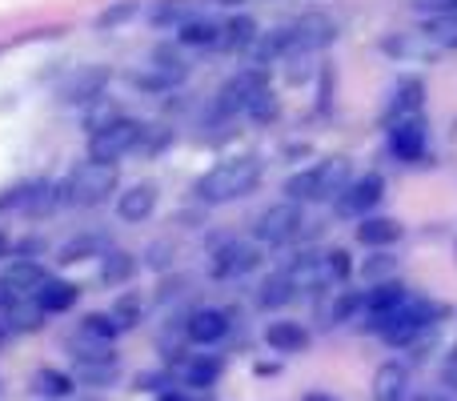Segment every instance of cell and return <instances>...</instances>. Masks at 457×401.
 Segmentation results:
<instances>
[{"label": "cell", "mask_w": 457, "mask_h": 401, "mask_svg": "<svg viewBox=\"0 0 457 401\" xmlns=\"http://www.w3.org/2000/svg\"><path fill=\"white\" fill-rule=\"evenodd\" d=\"M261 181V161L257 157H233V161H221L213 165L205 177L197 181V197L201 201H237Z\"/></svg>", "instance_id": "cell-1"}, {"label": "cell", "mask_w": 457, "mask_h": 401, "mask_svg": "<svg viewBox=\"0 0 457 401\" xmlns=\"http://www.w3.org/2000/svg\"><path fill=\"white\" fill-rule=\"evenodd\" d=\"M345 189H349V161L345 157H325L321 165L289 177V185H285L289 201H325V197H341Z\"/></svg>", "instance_id": "cell-2"}, {"label": "cell", "mask_w": 457, "mask_h": 401, "mask_svg": "<svg viewBox=\"0 0 457 401\" xmlns=\"http://www.w3.org/2000/svg\"><path fill=\"white\" fill-rule=\"evenodd\" d=\"M72 205H101L117 193V165H101V161H85L72 169L69 185H64Z\"/></svg>", "instance_id": "cell-3"}, {"label": "cell", "mask_w": 457, "mask_h": 401, "mask_svg": "<svg viewBox=\"0 0 457 401\" xmlns=\"http://www.w3.org/2000/svg\"><path fill=\"white\" fill-rule=\"evenodd\" d=\"M145 137V125L133 117H117L112 125H104L101 133H93V141H88V157L101 161V165H117L125 153H133L137 145H141Z\"/></svg>", "instance_id": "cell-4"}, {"label": "cell", "mask_w": 457, "mask_h": 401, "mask_svg": "<svg viewBox=\"0 0 457 401\" xmlns=\"http://www.w3.org/2000/svg\"><path fill=\"white\" fill-rule=\"evenodd\" d=\"M265 93H269L265 69H245V72H237V77L221 88L213 113H217V117H228V113H249Z\"/></svg>", "instance_id": "cell-5"}, {"label": "cell", "mask_w": 457, "mask_h": 401, "mask_svg": "<svg viewBox=\"0 0 457 401\" xmlns=\"http://www.w3.org/2000/svg\"><path fill=\"white\" fill-rule=\"evenodd\" d=\"M253 233H257V241H265V245H285V241H293V237L301 233V205H297V201H277V205H269V209L257 217Z\"/></svg>", "instance_id": "cell-6"}, {"label": "cell", "mask_w": 457, "mask_h": 401, "mask_svg": "<svg viewBox=\"0 0 457 401\" xmlns=\"http://www.w3.org/2000/svg\"><path fill=\"white\" fill-rule=\"evenodd\" d=\"M209 253H213L209 257L213 277H241L257 265V249L249 241H237V237H221L217 245H209Z\"/></svg>", "instance_id": "cell-7"}, {"label": "cell", "mask_w": 457, "mask_h": 401, "mask_svg": "<svg viewBox=\"0 0 457 401\" xmlns=\"http://www.w3.org/2000/svg\"><path fill=\"white\" fill-rule=\"evenodd\" d=\"M389 149L402 161H418L421 153H426V121L421 117L389 121Z\"/></svg>", "instance_id": "cell-8"}, {"label": "cell", "mask_w": 457, "mask_h": 401, "mask_svg": "<svg viewBox=\"0 0 457 401\" xmlns=\"http://www.w3.org/2000/svg\"><path fill=\"white\" fill-rule=\"evenodd\" d=\"M381 189H386V181H381L378 173L361 177V181H353L345 193L337 197V217H365V213L373 209V205L381 201Z\"/></svg>", "instance_id": "cell-9"}, {"label": "cell", "mask_w": 457, "mask_h": 401, "mask_svg": "<svg viewBox=\"0 0 457 401\" xmlns=\"http://www.w3.org/2000/svg\"><path fill=\"white\" fill-rule=\"evenodd\" d=\"M185 333H189V341H197V346H213V341H221L228 333V313L225 309H197V313H189V322H185Z\"/></svg>", "instance_id": "cell-10"}, {"label": "cell", "mask_w": 457, "mask_h": 401, "mask_svg": "<svg viewBox=\"0 0 457 401\" xmlns=\"http://www.w3.org/2000/svg\"><path fill=\"white\" fill-rule=\"evenodd\" d=\"M285 273H289L293 289H321V285H329V261L317 253H301Z\"/></svg>", "instance_id": "cell-11"}, {"label": "cell", "mask_w": 457, "mask_h": 401, "mask_svg": "<svg viewBox=\"0 0 457 401\" xmlns=\"http://www.w3.org/2000/svg\"><path fill=\"white\" fill-rule=\"evenodd\" d=\"M104 80H109V69H80V72H72L69 77V85L61 88V96L64 101H72V104H80V101L88 104V101L101 96Z\"/></svg>", "instance_id": "cell-12"}, {"label": "cell", "mask_w": 457, "mask_h": 401, "mask_svg": "<svg viewBox=\"0 0 457 401\" xmlns=\"http://www.w3.org/2000/svg\"><path fill=\"white\" fill-rule=\"evenodd\" d=\"M333 21L325 13H309L301 16L297 24H293V40H297V48H325L333 40Z\"/></svg>", "instance_id": "cell-13"}, {"label": "cell", "mask_w": 457, "mask_h": 401, "mask_svg": "<svg viewBox=\"0 0 457 401\" xmlns=\"http://www.w3.org/2000/svg\"><path fill=\"white\" fill-rule=\"evenodd\" d=\"M373 401H402L405 397V389H410V370L405 365H397V362H389V365H381L378 373H373Z\"/></svg>", "instance_id": "cell-14"}, {"label": "cell", "mask_w": 457, "mask_h": 401, "mask_svg": "<svg viewBox=\"0 0 457 401\" xmlns=\"http://www.w3.org/2000/svg\"><path fill=\"white\" fill-rule=\"evenodd\" d=\"M265 341H269V349H277V354H301V349L309 346V330L297 322H273L265 330Z\"/></svg>", "instance_id": "cell-15"}, {"label": "cell", "mask_w": 457, "mask_h": 401, "mask_svg": "<svg viewBox=\"0 0 457 401\" xmlns=\"http://www.w3.org/2000/svg\"><path fill=\"white\" fill-rule=\"evenodd\" d=\"M153 209H157V189L153 185H133L117 197V213L125 221H149Z\"/></svg>", "instance_id": "cell-16"}, {"label": "cell", "mask_w": 457, "mask_h": 401, "mask_svg": "<svg viewBox=\"0 0 457 401\" xmlns=\"http://www.w3.org/2000/svg\"><path fill=\"white\" fill-rule=\"evenodd\" d=\"M421 101H426V85L418 77H405L397 80V93L389 101V121H402V117H418Z\"/></svg>", "instance_id": "cell-17"}, {"label": "cell", "mask_w": 457, "mask_h": 401, "mask_svg": "<svg viewBox=\"0 0 457 401\" xmlns=\"http://www.w3.org/2000/svg\"><path fill=\"white\" fill-rule=\"evenodd\" d=\"M402 237V225L394 217H365L357 225V241L370 245V249H381V245H394Z\"/></svg>", "instance_id": "cell-18"}, {"label": "cell", "mask_w": 457, "mask_h": 401, "mask_svg": "<svg viewBox=\"0 0 457 401\" xmlns=\"http://www.w3.org/2000/svg\"><path fill=\"white\" fill-rule=\"evenodd\" d=\"M405 301H410V293L402 289V285H373L370 293H365V309H370V317H389L394 309H402Z\"/></svg>", "instance_id": "cell-19"}, {"label": "cell", "mask_w": 457, "mask_h": 401, "mask_svg": "<svg viewBox=\"0 0 457 401\" xmlns=\"http://www.w3.org/2000/svg\"><path fill=\"white\" fill-rule=\"evenodd\" d=\"M72 301H77V285L72 281H45L37 289V305L45 309V313H64V309H72Z\"/></svg>", "instance_id": "cell-20"}, {"label": "cell", "mask_w": 457, "mask_h": 401, "mask_svg": "<svg viewBox=\"0 0 457 401\" xmlns=\"http://www.w3.org/2000/svg\"><path fill=\"white\" fill-rule=\"evenodd\" d=\"M257 40V24L249 16H233L228 24H221V37H217V48H228V53H241V48H253Z\"/></svg>", "instance_id": "cell-21"}, {"label": "cell", "mask_w": 457, "mask_h": 401, "mask_svg": "<svg viewBox=\"0 0 457 401\" xmlns=\"http://www.w3.org/2000/svg\"><path fill=\"white\" fill-rule=\"evenodd\" d=\"M297 48V40H293V29H273L269 37L253 40V56H257V64H269L273 56H285Z\"/></svg>", "instance_id": "cell-22"}, {"label": "cell", "mask_w": 457, "mask_h": 401, "mask_svg": "<svg viewBox=\"0 0 457 401\" xmlns=\"http://www.w3.org/2000/svg\"><path fill=\"white\" fill-rule=\"evenodd\" d=\"M434 48H457V13H442V16H426V29Z\"/></svg>", "instance_id": "cell-23"}, {"label": "cell", "mask_w": 457, "mask_h": 401, "mask_svg": "<svg viewBox=\"0 0 457 401\" xmlns=\"http://www.w3.org/2000/svg\"><path fill=\"white\" fill-rule=\"evenodd\" d=\"M133 273H137V261H133V253H125V249H112V253H104V265H101L104 285H125Z\"/></svg>", "instance_id": "cell-24"}, {"label": "cell", "mask_w": 457, "mask_h": 401, "mask_svg": "<svg viewBox=\"0 0 457 401\" xmlns=\"http://www.w3.org/2000/svg\"><path fill=\"white\" fill-rule=\"evenodd\" d=\"M4 281L12 285L16 293H21V289H32V293H37L40 285L48 281V277H45V269H40L37 261H16V265L8 269V273H4Z\"/></svg>", "instance_id": "cell-25"}, {"label": "cell", "mask_w": 457, "mask_h": 401, "mask_svg": "<svg viewBox=\"0 0 457 401\" xmlns=\"http://www.w3.org/2000/svg\"><path fill=\"white\" fill-rule=\"evenodd\" d=\"M177 37H181V45H193V48H217V37H221V29H217L213 21H185L181 29H177Z\"/></svg>", "instance_id": "cell-26"}, {"label": "cell", "mask_w": 457, "mask_h": 401, "mask_svg": "<svg viewBox=\"0 0 457 401\" xmlns=\"http://www.w3.org/2000/svg\"><path fill=\"white\" fill-rule=\"evenodd\" d=\"M181 77H185V64H153L149 72L137 77V85L149 88V93H161V88H173Z\"/></svg>", "instance_id": "cell-27"}, {"label": "cell", "mask_w": 457, "mask_h": 401, "mask_svg": "<svg viewBox=\"0 0 457 401\" xmlns=\"http://www.w3.org/2000/svg\"><path fill=\"white\" fill-rule=\"evenodd\" d=\"M386 53L410 56V61H426V56H434L437 48L429 45V37L421 32V37H389V40H386Z\"/></svg>", "instance_id": "cell-28"}, {"label": "cell", "mask_w": 457, "mask_h": 401, "mask_svg": "<svg viewBox=\"0 0 457 401\" xmlns=\"http://www.w3.org/2000/svg\"><path fill=\"white\" fill-rule=\"evenodd\" d=\"M32 389H37L40 397H69L72 394V378L61 370H40L37 378H32Z\"/></svg>", "instance_id": "cell-29"}, {"label": "cell", "mask_w": 457, "mask_h": 401, "mask_svg": "<svg viewBox=\"0 0 457 401\" xmlns=\"http://www.w3.org/2000/svg\"><path fill=\"white\" fill-rule=\"evenodd\" d=\"M289 297H293V281H289V273H273V277H265V285H261V305H265V309H277V305H285Z\"/></svg>", "instance_id": "cell-30"}, {"label": "cell", "mask_w": 457, "mask_h": 401, "mask_svg": "<svg viewBox=\"0 0 457 401\" xmlns=\"http://www.w3.org/2000/svg\"><path fill=\"white\" fill-rule=\"evenodd\" d=\"M77 378L88 381V386H109L117 378V357H109V362H77Z\"/></svg>", "instance_id": "cell-31"}, {"label": "cell", "mask_w": 457, "mask_h": 401, "mask_svg": "<svg viewBox=\"0 0 457 401\" xmlns=\"http://www.w3.org/2000/svg\"><path fill=\"white\" fill-rule=\"evenodd\" d=\"M185 13H189V0H157V4L149 8V21L153 24H177V29H181Z\"/></svg>", "instance_id": "cell-32"}, {"label": "cell", "mask_w": 457, "mask_h": 401, "mask_svg": "<svg viewBox=\"0 0 457 401\" xmlns=\"http://www.w3.org/2000/svg\"><path fill=\"white\" fill-rule=\"evenodd\" d=\"M80 333H85V338H93V341H104V346H109V341L117 338V322H112V317H104V313H88L85 322H80Z\"/></svg>", "instance_id": "cell-33"}, {"label": "cell", "mask_w": 457, "mask_h": 401, "mask_svg": "<svg viewBox=\"0 0 457 401\" xmlns=\"http://www.w3.org/2000/svg\"><path fill=\"white\" fill-rule=\"evenodd\" d=\"M96 245H101V237L96 233H77L69 245L61 249V261L64 265H72V261H80V257H88V253H96Z\"/></svg>", "instance_id": "cell-34"}, {"label": "cell", "mask_w": 457, "mask_h": 401, "mask_svg": "<svg viewBox=\"0 0 457 401\" xmlns=\"http://www.w3.org/2000/svg\"><path fill=\"white\" fill-rule=\"evenodd\" d=\"M112 322H117V330H133L137 322H141V301L133 297V293H129V297H120L117 305H112Z\"/></svg>", "instance_id": "cell-35"}, {"label": "cell", "mask_w": 457, "mask_h": 401, "mask_svg": "<svg viewBox=\"0 0 457 401\" xmlns=\"http://www.w3.org/2000/svg\"><path fill=\"white\" fill-rule=\"evenodd\" d=\"M217 373H221V362H213V357L185 365V381H189V386H213Z\"/></svg>", "instance_id": "cell-36"}, {"label": "cell", "mask_w": 457, "mask_h": 401, "mask_svg": "<svg viewBox=\"0 0 457 401\" xmlns=\"http://www.w3.org/2000/svg\"><path fill=\"white\" fill-rule=\"evenodd\" d=\"M137 8H141L137 0H120V4H109L101 16H96V24H101V29H112V24H125L129 16H137Z\"/></svg>", "instance_id": "cell-37"}, {"label": "cell", "mask_w": 457, "mask_h": 401, "mask_svg": "<svg viewBox=\"0 0 457 401\" xmlns=\"http://www.w3.org/2000/svg\"><path fill=\"white\" fill-rule=\"evenodd\" d=\"M40 317H45V309H40L37 301H32V305H21V301H16V305H12V322H8V325H16V330H37Z\"/></svg>", "instance_id": "cell-38"}, {"label": "cell", "mask_w": 457, "mask_h": 401, "mask_svg": "<svg viewBox=\"0 0 457 401\" xmlns=\"http://www.w3.org/2000/svg\"><path fill=\"white\" fill-rule=\"evenodd\" d=\"M394 265H397V261L389 257V253H373V257L365 261V269H361V273L370 277V281H381V277H389V273H394Z\"/></svg>", "instance_id": "cell-39"}, {"label": "cell", "mask_w": 457, "mask_h": 401, "mask_svg": "<svg viewBox=\"0 0 457 401\" xmlns=\"http://www.w3.org/2000/svg\"><path fill=\"white\" fill-rule=\"evenodd\" d=\"M325 261H329V281H345V277L353 273V261H349V253H345V249L325 253Z\"/></svg>", "instance_id": "cell-40"}, {"label": "cell", "mask_w": 457, "mask_h": 401, "mask_svg": "<svg viewBox=\"0 0 457 401\" xmlns=\"http://www.w3.org/2000/svg\"><path fill=\"white\" fill-rule=\"evenodd\" d=\"M413 8L429 16H442V13H457V0H413Z\"/></svg>", "instance_id": "cell-41"}, {"label": "cell", "mask_w": 457, "mask_h": 401, "mask_svg": "<svg viewBox=\"0 0 457 401\" xmlns=\"http://www.w3.org/2000/svg\"><path fill=\"white\" fill-rule=\"evenodd\" d=\"M357 305H365V297H341V301H337V309H333V317H337V322H349Z\"/></svg>", "instance_id": "cell-42"}, {"label": "cell", "mask_w": 457, "mask_h": 401, "mask_svg": "<svg viewBox=\"0 0 457 401\" xmlns=\"http://www.w3.org/2000/svg\"><path fill=\"white\" fill-rule=\"evenodd\" d=\"M16 297H21V293H16L12 285H8L4 277H0V309H12V305H16Z\"/></svg>", "instance_id": "cell-43"}, {"label": "cell", "mask_w": 457, "mask_h": 401, "mask_svg": "<svg viewBox=\"0 0 457 401\" xmlns=\"http://www.w3.org/2000/svg\"><path fill=\"white\" fill-rule=\"evenodd\" d=\"M301 401H337V397H329V394H305Z\"/></svg>", "instance_id": "cell-44"}, {"label": "cell", "mask_w": 457, "mask_h": 401, "mask_svg": "<svg viewBox=\"0 0 457 401\" xmlns=\"http://www.w3.org/2000/svg\"><path fill=\"white\" fill-rule=\"evenodd\" d=\"M8 333H12V325H8V322H0V346H4V341H8Z\"/></svg>", "instance_id": "cell-45"}, {"label": "cell", "mask_w": 457, "mask_h": 401, "mask_svg": "<svg viewBox=\"0 0 457 401\" xmlns=\"http://www.w3.org/2000/svg\"><path fill=\"white\" fill-rule=\"evenodd\" d=\"M213 4H225V8H237V4H245V0H213Z\"/></svg>", "instance_id": "cell-46"}, {"label": "cell", "mask_w": 457, "mask_h": 401, "mask_svg": "<svg viewBox=\"0 0 457 401\" xmlns=\"http://www.w3.org/2000/svg\"><path fill=\"white\" fill-rule=\"evenodd\" d=\"M161 401H189V397H185V394H165Z\"/></svg>", "instance_id": "cell-47"}, {"label": "cell", "mask_w": 457, "mask_h": 401, "mask_svg": "<svg viewBox=\"0 0 457 401\" xmlns=\"http://www.w3.org/2000/svg\"><path fill=\"white\" fill-rule=\"evenodd\" d=\"M0 253H4V237H0Z\"/></svg>", "instance_id": "cell-48"}]
</instances>
